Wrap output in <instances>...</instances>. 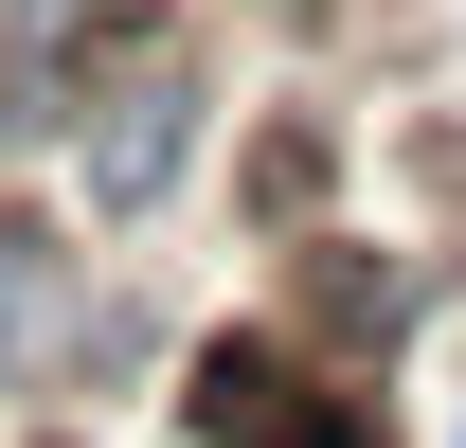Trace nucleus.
Here are the masks:
<instances>
[{"label": "nucleus", "mask_w": 466, "mask_h": 448, "mask_svg": "<svg viewBox=\"0 0 466 448\" xmlns=\"http://www.w3.org/2000/svg\"><path fill=\"white\" fill-rule=\"evenodd\" d=\"M288 323L323 341V359H377V341L412 323V270H359V251H305V270H288Z\"/></svg>", "instance_id": "39448f33"}, {"label": "nucleus", "mask_w": 466, "mask_h": 448, "mask_svg": "<svg viewBox=\"0 0 466 448\" xmlns=\"http://www.w3.org/2000/svg\"><path fill=\"white\" fill-rule=\"evenodd\" d=\"M126 0H0V144H55L72 72H90V36H108Z\"/></svg>", "instance_id": "20e7f679"}, {"label": "nucleus", "mask_w": 466, "mask_h": 448, "mask_svg": "<svg viewBox=\"0 0 466 448\" xmlns=\"http://www.w3.org/2000/svg\"><path fill=\"white\" fill-rule=\"evenodd\" d=\"M198 144H216V72H198V36H179V18H108L90 72H72V108H55L72 216H90V233H144L179 179H198Z\"/></svg>", "instance_id": "f257e3e1"}, {"label": "nucleus", "mask_w": 466, "mask_h": 448, "mask_svg": "<svg viewBox=\"0 0 466 448\" xmlns=\"http://www.w3.org/2000/svg\"><path fill=\"white\" fill-rule=\"evenodd\" d=\"M108 359V305H90V251L55 216H0V394H55Z\"/></svg>", "instance_id": "7ed1b4c3"}, {"label": "nucleus", "mask_w": 466, "mask_h": 448, "mask_svg": "<svg viewBox=\"0 0 466 448\" xmlns=\"http://www.w3.org/2000/svg\"><path fill=\"white\" fill-rule=\"evenodd\" d=\"M179 412H198V448H377L305 323H233V341H198V394H179Z\"/></svg>", "instance_id": "f03ea898"}, {"label": "nucleus", "mask_w": 466, "mask_h": 448, "mask_svg": "<svg viewBox=\"0 0 466 448\" xmlns=\"http://www.w3.org/2000/svg\"><path fill=\"white\" fill-rule=\"evenodd\" d=\"M449 448H466V431H449Z\"/></svg>", "instance_id": "423d86ee"}]
</instances>
